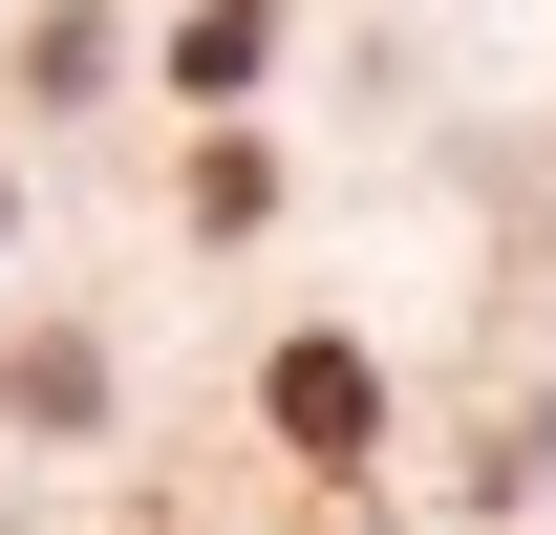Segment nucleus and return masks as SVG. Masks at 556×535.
I'll return each mask as SVG.
<instances>
[{
  "instance_id": "1",
  "label": "nucleus",
  "mask_w": 556,
  "mask_h": 535,
  "mask_svg": "<svg viewBox=\"0 0 556 535\" xmlns=\"http://www.w3.org/2000/svg\"><path fill=\"white\" fill-rule=\"evenodd\" d=\"M278 428H300V450H364V428H386L364 343H300V364H278Z\"/></svg>"
},
{
  "instance_id": "2",
  "label": "nucleus",
  "mask_w": 556,
  "mask_h": 535,
  "mask_svg": "<svg viewBox=\"0 0 556 535\" xmlns=\"http://www.w3.org/2000/svg\"><path fill=\"white\" fill-rule=\"evenodd\" d=\"M257 65H278V0H193V22H172V86H214V108H236Z\"/></svg>"
}]
</instances>
